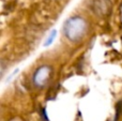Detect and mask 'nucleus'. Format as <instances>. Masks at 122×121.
Listing matches in <instances>:
<instances>
[{
  "instance_id": "obj_1",
  "label": "nucleus",
  "mask_w": 122,
  "mask_h": 121,
  "mask_svg": "<svg viewBox=\"0 0 122 121\" xmlns=\"http://www.w3.org/2000/svg\"><path fill=\"white\" fill-rule=\"evenodd\" d=\"M64 34L69 40L76 42L85 35L87 30V24L80 17H72L67 19L64 24Z\"/></svg>"
},
{
  "instance_id": "obj_2",
  "label": "nucleus",
  "mask_w": 122,
  "mask_h": 121,
  "mask_svg": "<svg viewBox=\"0 0 122 121\" xmlns=\"http://www.w3.org/2000/svg\"><path fill=\"white\" fill-rule=\"evenodd\" d=\"M51 73V70L48 66H41V68H39L33 75L34 84H36L38 87L44 86L45 84L47 83V81L49 79Z\"/></svg>"
},
{
  "instance_id": "obj_3",
  "label": "nucleus",
  "mask_w": 122,
  "mask_h": 121,
  "mask_svg": "<svg viewBox=\"0 0 122 121\" xmlns=\"http://www.w3.org/2000/svg\"><path fill=\"white\" fill-rule=\"evenodd\" d=\"M56 35H57V31H56V30H53V31L51 32V34H49L48 39H47L46 42H45V46H49V45L54 42V40L56 39Z\"/></svg>"
},
{
  "instance_id": "obj_4",
  "label": "nucleus",
  "mask_w": 122,
  "mask_h": 121,
  "mask_svg": "<svg viewBox=\"0 0 122 121\" xmlns=\"http://www.w3.org/2000/svg\"><path fill=\"white\" fill-rule=\"evenodd\" d=\"M12 121H20V120H18V119H14V120H12Z\"/></svg>"
}]
</instances>
